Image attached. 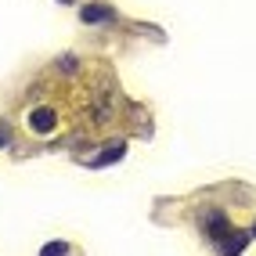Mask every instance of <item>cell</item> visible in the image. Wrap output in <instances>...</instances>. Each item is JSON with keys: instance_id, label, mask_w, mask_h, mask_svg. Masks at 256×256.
<instances>
[{"instance_id": "5b68a950", "label": "cell", "mask_w": 256, "mask_h": 256, "mask_svg": "<svg viewBox=\"0 0 256 256\" xmlns=\"http://www.w3.org/2000/svg\"><path fill=\"white\" fill-rule=\"evenodd\" d=\"M123 141H119V144H112L108 152H105V156H101V159H94V166H105V162H112V159H123Z\"/></svg>"}, {"instance_id": "277c9868", "label": "cell", "mask_w": 256, "mask_h": 256, "mask_svg": "<svg viewBox=\"0 0 256 256\" xmlns=\"http://www.w3.org/2000/svg\"><path fill=\"white\" fill-rule=\"evenodd\" d=\"M246 242H249V234H234V238L228 234V238H224L220 246H224L228 252H242V249H246Z\"/></svg>"}, {"instance_id": "8992f818", "label": "cell", "mask_w": 256, "mask_h": 256, "mask_svg": "<svg viewBox=\"0 0 256 256\" xmlns=\"http://www.w3.org/2000/svg\"><path fill=\"white\" fill-rule=\"evenodd\" d=\"M44 252H65V242H50V246H47Z\"/></svg>"}, {"instance_id": "7a4b0ae2", "label": "cell", "mask_w": 256, "mask_h": 256, "mask_svg": "<svg viewBox=\"0 0 256 256\" xmlns=\"http://www.w3.org/2000/svg\"><path fill=\"white\" fill-rule=\"evenodd\" d=\"M29 119H32V130H36V134H50V130H54V123H58L50 108H36Z\"/></svg>"}, {"instance_id": "6da1fadb", "label": "cell", "mask_w": 256, "mask_h": 256, "mask_svg": "<svg viewBox=\"0 0 256 256\" xmlns=\"http://www.w3.org/2000/svg\"><path fill=\"white\" fill-rule=\"evenodd\" d=\"M206 231H210V238H213V242H224V238L231 234V224H228V216L224 213H206Z\"/></svg>"}, {"instance_id": "3957f363", "label": "cell", "mask_w": 256, "mask_h": 256, "mask_svg": "<svg viewBox=\"0 0 256 256\" xmlns=\"http://www.w3.org/2000/svg\"><path fill=\"white\" fill-rule=\"evenodd\" d=\"M105 18H112L108 8H83V22H105Z\"/></svg>"}, {"instance_id": "52a82bcc", "label": "cell", "mask_w": 256, "mask_h": 256, "mask_svg": "<svg viewBox=\"0 0 256 256\" xmlns=\"http://www.w3.org/2000/svg\"><path fill=\"white\" fill-rule=\"evenodd\" d=\"M252 234H256V224H252Z\"/></svg>"}, {"instance_id": "ba28073f", "label": "cell", "mask_w": 256, "mask_h": 256, "mask_svg": "<svg viewBox=\"0 0 256 256\" xmlns=\"http://www.w3.org/2000/svg\"><path fill=\"white\" fill-rule=\"evenodd\" d=\"M65 4H69V0H65Z\"/></svg>"}]
</instances>
